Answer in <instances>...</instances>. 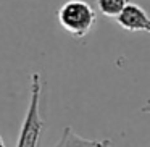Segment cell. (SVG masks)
Returning a JSON list of instances; mask_svg holds the SVG:
<instances>
[{"mask_svg": "<svg viewBox=\"0 0 150 147\" xmlns=\"http://www.w3.org/2000/svg\"><path fill=\"white\" fill-rule=\"evenodd\" d=\"M40 92H42L40 73H33L31 75L29 105H28L26 116H24L23 124H21L16 147H39L40 137H42V133L45 129V121L40 118L39 113Z\"/></svg>", "mask_w": 150, "mask_h": 147, "instance_id": "cell-1", "label": "cell"}, {"mask_svg": "<svg viewBox=\"0 0 150 147\" xmlns=\"http://www.w3.org/2000/svg\"><path fill=\"white\" fill-rule=\"evenodd\" d=\"M60 26L73 37H86L95 24V10L86 0H68L57 13Z\"/></svg>", "mask_w": 150, "mask_h": 147, "instance_id": "cell-2", "label": "cell"}, {"mask_svg": "<svg viewBox=\"0 0 150 147\" xmlns=\"http://www.w3.org/2000/svg\"><path fill=\"white\" fill-rule=\"evenodd\" d=\"M115 20L123 29L129 33H149L150 31V20L145 10L131 2L121 10V13Z\"/></svg>", "mask_w": 150, "mask_h": 147, "instance_id": "cell-3", "label": "cell"}, {"mask_svg": "<svg viewBox=\"0 0 150 147\" xmlns=\"http://www.w3.org/2000/svg\"><path fill=\"white\" fill-rule=\"evenodd\" d=\"M127 4L129 0H97L98 11L108 18H116Z\"/></svg>", "mask_w": 150, "mask_h": 147, "instance_id": "cell-4", "label": "cell"}, {"mask_svg": "<svg viewBox=\"0 0 150 147\" xmlns=\"http://www.w3.org/2000/svg\"><path fill=\"white\" fill-rule=\"evenodd\" d=\"M0 147H5V144H4V139H2V136H0Z\"/></svg>", "mask_w": 150, "mask_h": 147, "instance_id": "cell-5", "label": "cell"}]
</instances>
